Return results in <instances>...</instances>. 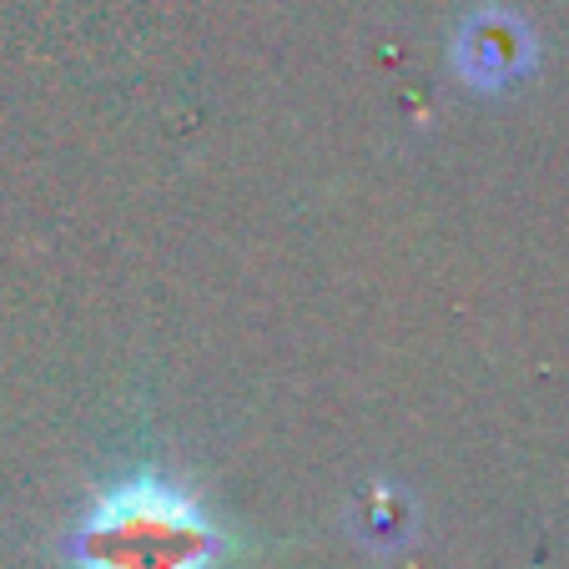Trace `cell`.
<instances>
[{"label": "cell", "instance_id": "cell-1", "mask_svg": "<svg viewBox=\"0 0 569 569\" xmlns=\"http://www.w3.org/2000/svg\"><path fill=\"white\" fill-rule=\"evenodd\" d=\"M227 535L161 473L111 483L71 529V569H217Z\"/></svg>", "mask_w": 569, "mask_h": 569}, {"label": "cell", "instance_id": "cell-2", "mask_svg": "<svg viewBox=\"0 0 569 569\" xmlns=\"http://www.w3.org/2000/svg\"><path fill=\"white\" fill-rule=\"evenodd\" d=\"M453 66L469 87H515L535 66V36L509 11H473L453 36Z\"/></svg>", "mask_w": 569, "mask_h": 569}]
</instances>
